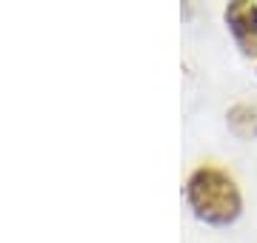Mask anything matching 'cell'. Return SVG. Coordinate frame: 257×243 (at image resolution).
I'll return each mask as SVG.
<instances>
[{
  "label": "cell",
  "mask_w": 257,
  "mask_h": 243,
  "mask_svg": "<svg viewBox=\"0 0 257 243\" xmlns=\"http://www.w3.org/2000/svg\"><path fill=\"white\" fill-rule=\"evenodd\" d=\"M183 195L192 215L209 226H229L243 212V195L237 180L226 169L211 163H200L189 172Z\"/></svg>",
  "instance_id": "6da1fadb"
},
{
  "label": "cell",
  "mask_w": 257,
  "mask_h": 243,
  "mask_svg": "<svg viewBox=\"0 0 257 243\" xmlns=\"http://www.w3.org/2000/svg\"><path fill=\"white\" fill-rule=\"evenodd\" d=\"M226 123L234 138L240 141H251L257 138V109L248 103H234L229 112H226Z\"/></svg>",
  "instance_id": "3957f363"
},
{
  "label": "cell",
  "mask_w": 257,
  "mask_h": 243,
  "mask_svg": "<svg viewBox=\"0 0 257 243\" xmlns=\"http://www.w3.org/2000/svg\"><path fill=\"white\" fill-rule=\"evenodd\" d=\"M223 18L240 52L246 57H257V3L234 0L226 6Z\"/></svg>",
  "instance_id": "7a4b0ae2"
}]
</instances>
